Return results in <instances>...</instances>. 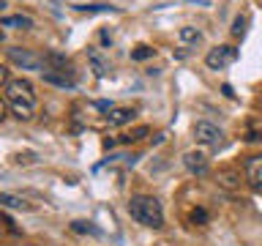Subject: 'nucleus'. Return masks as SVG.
<instances>
[{
    "mask_svg": "<svg viewBox=\"0 0 262 246\" xmlns=\"http://www.w3.org/2000/svg\"><path fill=\"white\" fill-rule=\"evenodd\" d=\"M0 28H22V30H28V28H33V19H30L28 14L3 16V19H0Z\"/></svg>",
    "mask_w": 262,
    "mask_h": 246,
    "instance_id": "nucleus-10",
    "label": "nucleus"
},
{
    "mask_svg": "<svg viewBox=\"0 0 262 246\" xmlns=\"http://www.w3.org/2000/svg\"><path fill=\"white\" fill-rule=\"evenodd\" d=\"M243 33H246V16H237V19H235V28H232V36L241 38Z\"/></svg>",
    "mask_w": 262,
    "mask_h": 246,
    "instance_id": "nucleus-18",
    "label": "nucleus"
},
{
    "mask_svg": "<svg viewBox=\"0 0 262 246\" xmlns=\"http://www.w3.org/2000/svg\"><path fill=\"white\" fill-rule=\"evenodd\" d=\"M0 202L8 205V208H28V202L19 200V197H11V194H0Z\"/></svg>",
    "mask_w": 262,
    "mask_h": 246,
    "instance_id": "nucleus-14",
    "label": "nucleus"
},
{
    "mask_svg": "<svg viewBox=\"0 0 262 246\" xmlns=\"http://www.w3.org/2000/svg\"><path fill=\"white\" fill-rule=\"evenodd\" d=\"M221 93H224L227 98H235V93H232V85H224V88H221Z\"/></svg>",
    "mask_w": 262,
    "mask_h": 246,
    "instance_id": "nucleus-21",
    "label": "nucleus"
},
{
    "mask_svg": "<svg viewBox=\"0 0 262 246\" xmlns=\"http://www.w3.org/2000/svg\"><path fill=\"white\" fill-rule=\"evenodd\" d=\"M6 98L19 120H30L36 115V90L28 79H11L6 85Z\"/></svg>",
    "mask_w": 262,
    "mask_h": 246,
    "instance_id": "nucleus-1",
    "label": "nucleus"
},
{
    "mask_svg": "<svg viewBox=\"0 0 262 246\" xmlns=\"http://www.w3.org/2000/svg\"><path fill=\"white\" fill-rule=\"evenodd\" d=\"M183 164L191 175H205V172H208V156L200 153V151H188L183 156Z\"/></svg>",
    "mask_w": 262,
    "mask_h": 246,
    "instance_id": "nucleus-7",
    "label": "nucleus"
},
{
    "mask_svg": "<svg viewBox=\"0 0 262 246\" xmlns=\"http://www.w3.org/2000/svg\"><path fill=\"white\" fill-rule=\"evenodd\" d=\"M147 134H150V129H147V126H139V129L131 131V134L123 137V142H137V139H142V137H147Z\"/></svg>",
    "mask_w": 262,
    "mask_h": 246,
    "instance_id": "nucleus-15",
    "label": "nucleus"
},
{
    "mask_svg": "<svg viewBox=\"0 0 262 246\" xmlns=\"http://www.w3.org/2000/svg\"><path fill=\"white\" fill-rule=\"evenodd\" d=\"M194 139L200 145H208V148H219L221 142H224V131H221L216 123L210 120H200L194 126Z\"/></svg>",
    "mask_w": 262,
    "mask_h": 246,
    "instance_id": "nucleus-3",
    "label": "nucleus"
},
{
    "mask_svg": "<svg viewBox=\"0 0 262 246\" xmlns=\"http://www.w3.org/2000/svg\"><path fill=\"white\" fill-rule=\"evenodd\" d=\"M71 230H74V233H93V235H98V230L90 224V221H74Z\"/></svg>",
    "mask_w": 262,
    "mask_h": 246,
    "instance_id": "nucleus-16",
    "label": "nucleus"
},
{
    "mask_svg": "<svg viewBox=\"0 0 262 246\" xmlns=\"http://www.w3.org/2000/svg\"><path fill=\"white\" fill-rule=\"evenodd\" d=\"M128 213H131V219L145 224V227H153V230L164 227V211H161V202L156 197H147V194L131 197Z\"/></svg>",
    "mask_w": 262,
    "mask_h": 246,
    "instance_id": "nucleus-2",
    "label": "nucleus"
},
{
    "mask_svg": "<svg viewBox=\"0 0 262 246\" xmlns=\"http://www.w3.org/2000/svg\"><path fill=\"white\" fill-rule=\"evenodd\" d=\"M8 57L16 63V66H22V69H30V71H38V69H44V57H38L36 52H30V49H19V47H14V49H8Z\"/></svg>",
    "mask_w": 262,
    "mask_h": 246,
    "instance_id": "nucleus-5",
    "label": "nucleus"
},
{
    "mask_svg": "<svg viewBox=\"0 0 262 246\" xmlns=\"http://www.w3.org/2000/svg\"><path fill=\"white\" fill-rule=\"evenodd\" d=\"M79 11H115L112 6H101V3H93V6H77Z\"/></svg>",
    "mask_w": 262,
    "mask_h": 246,
    "instance_id": "nucleus-19",
    "label": "nucleus"
},
{
    "mask_svg": "<svg viewBox=\"0 0 262 246\" xmlns=\"http://www.w3.org/2000/svg\"><path fill=\"white\" fill-rule=\"evenodd\" d=\"M237 60V49L229 47V44H221V47H213L208 55H205V63L208 69H227Z\"/></svg>",
    "mask_w": 262,
    "mask_h": 246,
    "instance_id": "nucleus-4",
    "label": "nucleus"
},
{
    "mask_svg": "<svg viewBox=\"0 0 262 246\" xmlns=\"http://www.w3.org/2000/svg\"><path fill=\"white\" fill-rule=\"evenodd\" d=\"M134 110H131V107H112L110 112H106V123H110V126H123V123H131L134 120Z\"/></svg>",
    "mask_w": 262,
    "mask_h": 246,
    "instance_id": "nucleus-8",
    "label": "nucleus"
},
{
    "mask_svg": "<svg viewBox=\"0 0 262 246\" xmlns=\"http://www.w3.org/2000/svg\"><path fill=\"white\" fill-rule=\"evenodd\" d=\"M0 85H8V71L0 66Z\"/></svg>",
    "mask_w": 262,
    "mask_h": 246,
    "instance_id": "nucleus-20",
    "label": "nucleus"
},
{
    "mask_svg": "<svg viewBox=\"0 0 262 246\" xmlns=\"http://www.w3.org/2000/svg\"><path fill=\"white\" fill-rule=\"evenodd\" d=\"M191 221H194V224H205V221H208V211H205V208H194L191 211Z\"/></svg>",
    "mask_w": 262,
    "mask_h": 246,
    "instance_id": "nucleus-17",
    "label": "nucleus"
},
{
    "mask_svg": "<svg viewBox=\"0 0 262 246\" xmlns=\"http://www.w3.org/2000/svg\"><path fill=\"white\" fill-rule=\"evenodd\" d=\"M3 118H6V101L0 98V120H3Z\"/></svg>",
    "mask_w": 262,
    "mask_h": 246,
    "instance_id": "nucleus-23",
    "label": "nucleus"
},
{
    "mask_svg": "<svg viewBox=\"0 0 262 246\" xmlns=\"http://www.w3.org/2000/svg\"><path fill=\"white\" fill-rule=\"evenodd\" d=\"M3 8H6V0H0V11H3Z\"/></svg>",
    "mask_w": 262,
    "mask_h": 246,
    "instance_id": "nucleus-24",
    "label": "nucleus"
},
{
    "mask_svg": "<svg viewBox=\"0 0 262 246\" xmlns=\"http://www.w3.org/2000/svg\"><path fill=\"white\" fill-rule=\"evenodd\" d=\"M249 139H251V142H257V139H262V131H249Z\"/></svg>",
    "mask_w": 262,
    "mask_h": 246,
    "instance_id": "nucleus-22",
    "label": "nucleus"
},
{
    "mask_svg": "<svg viewBox=\"0 0 262 246\" xmlns=\"http://www.w3.org/2000/svg\"><path fill=\"white\" fill-rule=\"evenodd\" d=\"M243 175L254 192H262V156H249L243 161Z\"/></svg>",
    "mask_w": 262,
    "mask_h": 246,
    "instance_id": "nucleus-6",
    "label": "nucleus"
},
{
    "mask_svg": "<svg viewBox=\"0 0 262 246\" xmlns=\"http://www.w3.org/2000/svg\"><path fill=\"white\" fill-rule=\"evenodd\" d=\"M237 180H241V175H237L235 170H221L219 172V183L224 189H237Z\"/></svg>",
    "mask_w": 262,
    "mask_h": 246,
    "instance_id": "nucleus-12",
    "label": "nucleus"
},
{
    "mask_svg": "<svg viewBox=\"0 0 262 246\" xmlns=\"http://www.w3.org/2000/svg\"><path fill=\"white\" fill-rule=\"evenodd\" d=\"M88 60H90V66H93L96 77H106V74H110V60H106L96 47H88Z\"/></svg>",
    "mask_w": 262,
    "mask_h": 246,
    "instance_id": "nucleus-9",
    "label": "nucleus"
},
{
    "mask_svg": "<svg viewBox=\"0 0 262 246\" xmlns=\"http://www.w3.org/2000/svg\"><path fill=\"white\" fill-rule=\"evenodd\" d=\"M178 38L183 41V44H200V41H202V33L196 30V28H191V25H186V28L178 30Z\"/></svg>",
    "mask_w": 262,
    "mask_h": 246,
    "instance_id": "nucleus-11",
    "label": "nucleus"
},
{
    "mask_svg": "<svg viewBox=\"0 0 262 246\" xmlns=\"http://www.w3.org/2000/svg\"><path fill=\"white\" fill-rule=\"evenodd\" d=\"M131 57L134 60H147V57H153V47H147V44H139L134 52H131Z\"/></svg>",
    "mask_w": 262,
    "mask_h": 246,
    "instance_id": "nucleus-13",
    "label": "nucleus"
},
{
    "mask_svg": "<svg viewBox=\"0 0 262 246\" xmlns=\"http://www.w3.org/2000/svg\"><path fill=\"white\" fill-rule=\"evenodd\" d=\"M0 38H3V33H0Z\"/></svg>",
    "mask_w": 262,
    "mask_h": 246,
    "instance_id": "nucleus-25",
    "label": "nucleus"
}]
</instances>
